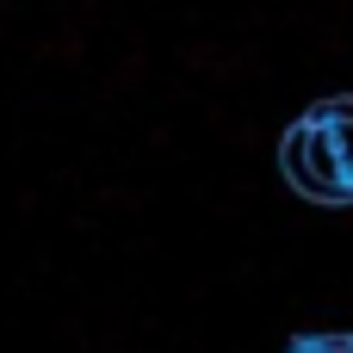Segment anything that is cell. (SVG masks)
Returning a JSON list of instances; mask_svg holds the SVG:
<instances>
[{
  "label": "cell",
  "mask_w": 353,
  "mask_h": 353,
  "mask_svg": "<svg viewBox=\"0 0 353 353\" xmlns=\"http://www.w3.org/2000/svg\"><path fill=\"white\" fill-rule=\"evenodd\" d=\"M279 168H285V180H292L304 199H316V205H347V199H353L341 143H335V130H329L323 118H304V124L285 130V143H279Z\"/></svg>",
  "instance_id": "cell-1"
},
{
  "label": "cell",
  "mask_w": 353,
  "mask_h": 353,
  "mask_svg": "<svg viewBox=\"0 0 353 353\" xmlns=\"http://www.w3.org/2000/svg\"><path fill=\"white\" fill-rule=\"evenodd\" d=\"M316 118H323V124H353V93H341V99H323V105H316Z\"/></svg>",
  "instance_id": "cell-2"
},
{
  "label": "cell",
  "mask_w": 353,
  "mask_h": 353,
  "mask_svg": "<svg viewBox=\"0 0 353 353\" xmlns=\"http://www.w3.org/2000/svg\"><path fill=\"white\" fill-rule=\"evenodd\" d=\"M335 143H341V161H347V180H353V124H329Z\"/></svg>",
  "instance_id": "cell-3"
}]
</instances>
